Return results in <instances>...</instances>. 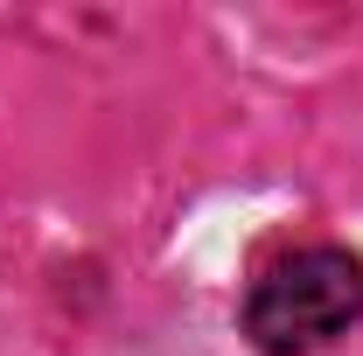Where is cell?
<instances>
[{
  "label": "cell",
  "instance_id": "6da1fadb",
  "mask_svg": "<svg viewBox=\"0 0 363 356\" xmlns=\"http://www.w3.org/2000/svg\"><path fill=\"white\" fill-rule=\"evenodd\" d=\"M363 321V259L350 245H301L245 294V335L266 356H315Z\"/></svg>",
  "mask_w": 363,
  "mask_h": 356
}]
</instances>
